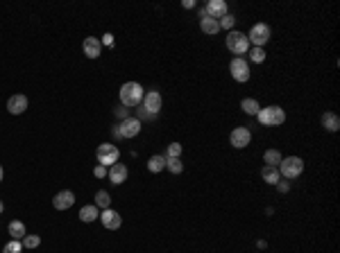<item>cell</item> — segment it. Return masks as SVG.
I'll return each instance as SVG.
<instances>
[{
	"instance_id": "38",
	"label": "cell",
	"mask_w": 340,
	"mask_h": 253,
	"mask_svg": "<svg viewBox=\"0 0 340 253\" xmlns=\"http://www.w3.org/2000/svg\"><path fill=\"white\" fill-rule=\"evenodd\" d=\"M3 176H5V172H3V167H0V181H3Z\"/></svg>"
},
{
	"instance_id": "12",
	"label": "cell",
	"mask_w": 340,
	"mask_h": 253,
	"mask_svg": "<svg viewBox=\"0 0 340 253\" xmlns=\"http://www.w3.org/2000/svg\"><path fill=\"white\" fill-rule=\"evenodd\" d=\"M141 106L148 111V113L157 115V113L161 111V106H164V102H161V95H159V93H157V91H150V93H145V97H143Z\"/></svg>"
},
{
	"instance_id": "24",
	"label": "cell",
	"mask_w": 340,
	"mask_h": 253,
	"mask_svg": "<svg viewBox=\"0 0 340 253\" xmlns=\"http://www.w3.org/2000/svg\"><path fill=\"white\" fill-rule=\"evenodd\" d=\"M281 152L279 149H268V152L263 154V163L270 167H279V163H281Z\"/></svg>"
},
{
	"instance_id": "22",
	"label": "cell",
	"mask_w": 340,
	"mask_h": 253,
	"mask_svg": "<svg viewBox=\"0 0 340 253\" xmlns=\"http://www.w3.org/2000/svg\"><path fill=\"white\" fill-rule=\"evenodd\" d=\"M164 167H166V156L155 154V156L148 158V170H150L152 174H159V172H164Z\"/></svg>"
},
{
	"instance_id": "9",
	"label": "cell",
	"mask_w": 340,
	"mask_h": 253,
	"mask_svg": "<svg viewBox=\"0 0 340 253\" xmlns=\"http://www.w3.org/2000/svg\"><path fill=\"white\" fill-rule=\"evenodd\" d=\"M204 14H207L209 18H213V21H220L225 14H229V5H227L225 0H209V3L204 5Z\"/></svg>"
},
{
	"instance_id": "28",
	"label": "cell",
	"mask_w": 340,
	"mask_h": 253,
	"mask_svg": "<svg viewBox=\"0 0 340 253\" xmlns=\"http://www.w3.org/2000/svg\"><path fill=\"white\" fill-rule=\"evenodd\" d=\"M248 57H250V61H252V64H263L265 61V50L263 48H250Z\"/></svg>"
},
{
	"instance_id": "1",
	"label": "cell",
	"mask_w": 340,
	"mask_h": 253,
	"mask_svg": "<svg viewBox=\"0 0 340 253\" xmlns=\"http://www.w3.org/2000/svg\"><path fill=\"white\" fill-rule=\"evenodd\" d=\"M120 104L127 106V109H136V106H141L143 97H145V91H143V86L138 82H125L123 86H120Z\"/></svg>"
},
{
	"instance_id": "23",
	"label": "cell",
	"mask_w": 340,
	"mask_h": 253,
	"mask_svg": "<svg viewBox=\"0 0 340 253\" xmlns=\"http://www.w3.org/2000/svg\"><path fill=\"white\" fill-rule=\"evenodd\" d=\"M240 109H243L248 115H254V118H256V115H259V111H261V104L254 100V97H245V100L240 102Z\"/></svg>"
},
{
	"instance_id": "39",
	"label": "cell",
	"mask_w": 340,
	"mask_h": 253,
	"mask_svg": "<svg viewBox=\"0 0 340 253\" xmlns=\"http://www.w3.org/2000/svg\"><path fill=\"white\" fill-rule=\"evenodd\" d=\"M3 210H5V206H3V201H0V213H3Z\"/></svg>"
},
{
	"instance_id": "3",
	"label": "cell",
	"mask_w": 340,
	"mask_h": 253,
	"mask_svg": "<svg viewBox=\"0 0 340 253\" xmlns=\"http://www.w3.org/2000/svg\"><path fill=\"white\" fill-rule=\"evenodd\" d=\"M256 120H259L263 126H279L286 122V111L281 109V106H265V109L259 111V115H256Z\"/></svg>"
},
{
	"instance_id": "33",
	"label": "cell",
	"mask_w": 340,
	"mask_h": 253,
	"mask_svg": "<svg viewBox=\"0 0 340 253\" xmlns=\"http://www.w3.org/2000/svg\"><path fill=\"white\" fill-rule=\"evenodd\" d=\"M116 115H118V118H123V120H127V118H129V109H127V106L120 104L118 109H116Z\"/></svg>"
},
{
	"instance_id": "18",
	"label": "cell",
	"mask_w": 340,
	"mask_h": 253,
	"mask_svg": "<svg viewBox=\"0 0 340 253\" xmlns=\"http://www.w3.org/2000/svg\"><path fill=\"white\" fill-rule=\"evenodd\" d=\"M7 233H9V237H12V240H23V237L27 235V228H25V224H23V222L14 219V222H9Z\"/></svg>"
},
{
	"instance_id": "27",
	"label": "cell",
	"mask_w": 340,
	"mask_h": 253,
	"mask_svg": "<svg viewBox=\"0 0 340 253\" xmlns=\"http://www.w3.org/2000/svg\"><path fill=\"white\" fill-rule=\"evenodd\" d=\"M21 242H23V249H30V251H36L41 246V237L39 235H25Z\"/></svg>"
},
{
	"instance_id": "31",
	"label": "cell",
	"mask_w": 340,
	"mask_h": 253,
	"mask_svg": "<svg viewBox=\"0 0 340 253\" xmlns=\"http://www.w3.org/2000/svg\"><path fill=\"white\" fill-rule=\"evenodd\" d=\"M166 158H181V143H170L166 149Z\"/></svg>"
},
{
	"instance_id": "11",
	"label": "cell",
	"mask_w": 340,
	"mask_h": 253,
	"mask_svg": "<svg viewBox=\"0 0 340 253\" xmlns=\"http://www.w3.org/2000/svg\"><path fill=\"white\" fill-rule=\"evenodd\" d=\"M100 222H102V226H105L107 231H118L120 224H123V217H120L116 210L105 208V210L100 213Z\"/></svg>"
},
{
	"instance_id": "21",
	"label": "cell",
	"mask_w": 340,
	"mask_h": 253,
	"mask_svg": "<svg viewBox=\"0 0 340 253\" xmlns=\"http://www.w3.org/2000/svg\"><path fill=\"white\" fill-rule=\"evenodd\" d=\"M322 126H324L327 131H331V134H333V131H338V129H340V118H338L336 113H333V111H327V113L322 115Z\"/></svg>"
},
{
	"instance_id": "4",
	"label": "cell",
	"mask_w": 340,
	"mask_h": 253,
	"mask_svg": "<svg viewBox=\"0 0 340 253\" xmlns=\"http://www.w3.org/2000/svg\"><path fill=\"white\" fill-rule=\"evenodd\" d=\"M279 174L283 176V179H288V181H293V179H297V176L304 172V161H302L300 156H286V158H281V163H279Z\"/></svg>"
},
{
	"instance_id": "30",
	"label": "cell",
	"mask_w": 340,
	"mask_h": 253,
	"mask_svg": "<svg viewBox=\"0 0 340 253\" xmlns=\"http://www.w3.org/2000/svg\"><path fill=\"white\" fill-rule=\"evenodd\" d=\"M3 253H23V242L21 240H9L3 246Z\"/></svg>"
},
{
	"instance_id": "15",
	"label": "cell",
	"mask_w": 340,
	"mask_h": 253,
	"mask_svg": "<svg viewBox=\"0 0 340 253\" xmlns=\"http://www.w3.org/2000/svg\"><path fill=\"white\" fill-rule=\"evenodd\" d=\"M107 176H109V181L114 185H120L127 181L129 172H127V165H123V163H116V165L109 167V172H107Z\"/></svg>"
},
{
	"instance_id": "36",
	"label": "cell",
	"mask_w": 340,
	"mask_h": 253,
	"mask_svg": "<svg viewBox=\"0 0 340 253\" xmlns=\"http://www.w3.org/2000/svg\"><path fill=\"white\" fill-rule=\"evenodd\" d=\"M277 190H279V192H288V190H290V181H279V183H277Z\"/></svg>"
},
{
	"instance_id": "2",
	"label": "cell",
	"mask_w": 340,
	"mask_h": 253,
	"mask_svg": "<svg viewBox=\"0 0 340 253\" xmlns=\"http://www.w3.org/2000/svg\"><path fill=\"white\" fill-rule=\"evenodd\" d=\"M227 50H229L231 54H236V57H243V54H248V50L252 48L248 41V34L245 32H238V30H231L229 34H227Z\"/></svg>"
},
{
	"instance_id": "32",
	"label": "cell",
	"mask_w": 340,
	"mask_h": 253,
	"mask_svg": "<svg viewBox=\"0 0 340 253\" xmlns=\"http://www.w3.org/2000/svg\"><path fill=\"white\" fill-rule=\"evenodd\" d=\"M155 118H157V115L148 113V111L143 109V106H138V111H136V120H141V122H143V120H155Z\"/></svg>"
},
{
	"instance_id": "7",
	"label": "cell",
	"mask_w": 340,
	"mask_h": 253,
	"mask_svg": "<svg viewBox=\"0 0 340 253\" xmlns=\"http://www.w3.org/2000/svg\"><path fill=\"white\" fill-rule=\"evenodd\" d=\"M229 73L238 84H245L250 79V61H245L243 57H234L229 64Z\"/></svg>"
},
{
	"instance_id": "19",
	"label": "cell",
	"mask_w": 340,
	"mask_h": 253,
	"mask_svg": "<svg viewBox=\"0 0 340 253\" xmlns=\"http://www.w3.org/2000/svg\"><path fill=\"white\" fill-rule=\"evenodd\" d=\"M200 30L204 32L207 36H213V34H218L220 32V23L218 21H213V18H200Z\"/></svg>"
},
{
	"instance_id": "10",
	"label": "cell",
	"mask_w": 340,
	"mask_h": 253,
	"mask_svg": "<svg viewBox=\"0 0 340 253\" xmlns=\"http://www.w3.org/2000/svg\"><path fill=\"white\" fill-rule=\"evenodd\" d=\"M141 120H136V118H132L129 115L127 120H123L118 126V134H120V138H134V136H138L141 134Z\"/></svg>"
},
{
	"instance_id": "8",
	"label": "cell",
	"mask_w": 340,
	"mask_h": 253,
	"mask_svg": "<svg viewBox=\"0 0 340 253\" xmlns=\"http://www.w3.org/2000/svg\"><path fill=\"white\" fill-rule=\"evenodd\" d=\"M250 140H252V131H250L248 126H236L229 134V143L234 145L236 149H245L250 145Z\"/></svg>"
},
{
	"instance_id": "14",
	"label": "cell",
	"mask_w": 340,
	"mask_h": 253,
	"mask_svg": "<svg viewBox=\"0 0 340 253\" xmlns=\"http://www.w3.org/2000/svg\"><path fill=\"white\" fill-rule=\"evenodd\" d=\"M7 111L12 115H23L27 111V97L21 95V93H18V95H12L7 100Z\"/></svg>"
},
{
	"instance_id": "6",
	"label": "cell",
	"mask_w": 340,
	"mask_h": 253,
	"mask_svg": "<svg viewBox=\"0 0 340 253\" xmlns=\"http://www.w3.org/2000/svg\"><path fill=\"white\" fill-rule=\"evenodd\" d=\"M270 36H272V30H270L268 23H254L248 32V41L252 48H263L270 41Z\"/></svg>"
},
{
	"instance_id": "13",
	"label": "cell",
	"mask_w": 340,
	"mask_h": 253,
	"mask_svg": "<svg viewBox=\"0 0 340 253\" xmlns=\"http://www.w3.org/2000/svg\"><path fill=\"white\" fill-rule=\"evenodd\" d=\"M73 204H75V195H73V190H59L57 195H55V199H53L55 210H68V208H73Z\"/></svg>"
},
{
	"instance_id": "25",
	"label": "cell",
	"mask_w": 340,
	"mask_h": 253,
	"mask_svg": "<svg viewBox=\"0 0 340 253\" xmlns=\"http://www.w3.org/2000/svg\"><path fill=\"white\" fill-rule=\"evenodd\" d=\"M95 206H98V208H102V210L109 208V206H111L109 192H107V190H98V192H95Z\"/></svg>"
},
{
	"instance_id": "34",
	"label": "cell",
	"mask_w": 340,
	"mask_h": 253,
	"mask_svg": "<svg viewBox=\"0 0 340 253\" xmlns=\"http://www.w3.org/2000/svg\"><path fill=\"white\" fill-rule=\"evenodd\" d=\"M102 45H107V48H111V45H114V34H109V32H107V34H102V41H100Z\"/></svg>"
},
{
	"instance_id": "20",
	"label": "cell",
	"mask_w": 340,
	"mask_h": 253,
	"mask_svg": "<svg viewBox=\"0 0 340 253\" xmlns=\"http://www.w3.org/2000/svg\"><path fill=\"white\" fill-rule=\"evenodd\" d=\"M261 176H263V181L268 185H277L279 181H281V174H279V170L277 167H270V165H265L263 170H261Z\"/></svg>"
},
{
	"instance_id": "29",
	"label": "cell",
	"mask_w": 340,
	"mask_h": 253,
	"mask_svg": "<svg viewBox=\"0 0 340 253\" xmlns=\"http://www.w3.org/2000/svg\"><path fill=\"white\" fill-rule=\"evenodd\" d=\"M218 23H220V30H229L231 32V30H234V25H236V16H234V14H225Z\"/></svg>"
},
{
	"instance_id": "37",
	"label": "cell",
	"mask_w": 340,
	"mask_h": 253,
	"mask_svg": "<svg viewBox=\"0 0 340 253\" xmlns=\"http://www.w3.org/2000/svg\"><path fill=\"white\" fill-rule=\"evenodd\" d=\"M181 5H184V9H193V7H195V3H193V0H184Z\"/></svg>"
},
{
	"instance_id": "16",
	"label": "cell",
	"mask_w": 340,
	"mask_h": 253,
	"mask_svg": "<svg viewBox=\"0 0 340 253\" xmlns=\"http://www.w3.org/2000/svg\"><path fill=\"white\" fill-rule=\"evenodd\" d=\"M82 50H84V54L88 59H98L102 54V43L100 39H95V36H86L84 43H82Z\"/></svg>"
},
{
	"instance_id": "26",
	"label": "cell",
	"mask_w": 340,
	"mask_h": 253,
	"mask_svg": "<svg viewBox=\"0 0 340 253\" xmlns=\"http://www.w3.org/2000/svg\"><path fill=\"white\" fill-rule=\"evenodd\" d=\"M166 170L172 172V174H181L184 172V163H181V158H166Z\"/></svg>"
},
{
	"instance_id": "40",
	"label": "cell",
	"mask_w": 340,
	"mask_h": 253,
	"mask_svg": "<svg viewBox=\"0 0 340 253\" xmlns=\"http://www.w3.org/2000/svg\"><path fill=\"white\" fill-rule=\"evenodd\" d=\"M0 253H3V251H0Z\"/></svg>"
},
{
	"instance_id": "5",
	"label": "cell",
	"mask_w": 340,
	"mask_h": 253,
	"mask_svg": "<svg viewBox=\"0 0 340 253\" xmlns=\"http://www.w3.org/2000/svg\"><path fill=\"white\" fill-rule=\"evenodd\" d=\"M95 158H98V165L111 167V165H116V163H118L120 149L116 147L114 143H102V145H98V149H95Z\"/></svg>"
},
{
	"instance_id": "17",
	"label": "cell",
	"mask_w": 340,
	"mask_h": 253,
	"mask_svg": "<svg viewBox=\"0 0 340 253\" xmlns=\"http://www.w3.org/2000/svg\"><path fill=\"white\" fill-rule=\"evenodd\" d=\"M80 219H82L84 224H93L95 219H100V213H98V206H95V204L82 206V208H80Z\"/></svg>"
},
{
	"instance_id": "35",
	"label": "cell",
	"mask_w": 340,
	"mask_h": 253,
	"mask_svg": "<svg viewBox=\"0 0 340 253\" xmlns=\"http://www.w3.org/2000/svg\"><path fill=\"white\" fill-rule=\"evenodd\" d=\"M93 174H95L98 179H105V176H107V167H102V165H95V170H93Z\"/></svg>"
}]
</instances>
